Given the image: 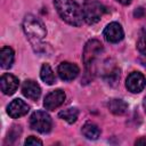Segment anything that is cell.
<instances>
[{
  "label": "cell",
  "mask_w": 146,
  "mask_h": 146,
  "mask_svg": "<svg viewBox=\"0 0 146 146\" xmlns=\"http://www.w3.org/2000/svg\"><path fill=\"white\" fill-rule=\"evenodd\" d=\"M54 5L64 22L73 26L82 25L84 21L83 11L74 0H54Z\"/></svg>",
  "instance_id": "obj_1"
},
{
  "label": "cell",
  "mask_w": 146,
  "mask_h": 146,
  "mask_svg": "<svg viewBox=\"0 0 146 146\" xmlns=\"http://www.w3.org/2000/svg\"><path fill=\"white\" fill-rule=\"evenodd\" d=\"M23 30L33 46L39 43L47 34V31H46L43 23L39 18H36L35 16H33L31 14H29L24 17Z\"/></svg>",
  "instance_id": "obj_2"
},
{
  "label": "cell",
  "mask_w": 146,
  "mask_h": 146,
  "mask_svg": "<svg viewBox=\"0 0 146 146\" xmlns=\"http://www.w3.org/2000/svg\"><path fill=\"white\" fill-rule=\"evenodd\" d=\"M82 11L84 21L88 24H95L99 22V19L106 11V8L103 3L97 0H86L83 3Z\"/></svg>",
  "instance_id": "obj_3"
},
{
  "label": "cell",
  "mask_w": 146,
  "mask_h": 146,
  "mask_svg": "<svg viewBox=\"0 0 146 146\" xmlns=\"http://www.w3.org/2000/svg\"><path fill=\"white\" fill-rule=\"evenodd\" d=\"M30 125L33 130L40 133H47L50 131L52 125L51 117L44 111H36L30 117Z\"/></svg>",
  "instance_id": "obj_4"
},
{
  "label": "cell",
  "mask_w": 146,
  "mask_h": 146,
  "mask_svg": "<svg viewBox=\"0 0 146 146\" xmlns=\"http://www.w3.org/2000/svg\"><path fill=\"white\" fill-rule=\"evenodd\" d=\"M102 52H103V44L96 39L89 40L84 46L83 55H82L83 62L86 64V67L89 68V67L94 66L96 59L98 58V56Z\"/></svg>",
  "instance_id": "obj_5"
},
{
  "label": "cell",
  "mask_w": 146,
  "mask_h": 146,
  "mask_svg": "<svg viewBox=\"0 0 146 146\" xmlns=\"http://www.w3.org/2000/svg\"><path fill=\"white\" fill-rule=\"evenodd\" d=\"M146 86V79L140 72H132L128 75L125 81V87L130 92L138 94Z\"/></svg>",
  "instance_id": "obj_6"
},
{
  "label": "cell",
  "mask_w": 146,
  "mask_h": 146,
  "mask_svg": "<svg viewBox=\"0 0 146 146\" xmlns=\"http://www.w3.org/2000/svg\"><path fill=\"white\" fill-rule=\"evenodd\" d=\"M104 36L106 39V41L111 42V43H116L119 41H121L124 36V32L122 26L116 23V22H112L110 23L105 30H104Z\"/></svg>",
  "instance_id": "obj_7"
},
{
  "label": "cell",
  "mask_w": 146,
  "mask_h": 146,
  "mask_svg": "<svg viewBox=\"0 0 146 146\" xmlns=\"http://www.w3.org/2000/svg\"><path fill=\"white\" fill-rule=\"evenodd\" d=\"M65 100V92L60 89L54 90L51 92H49L43 100V106L46 110L49 111H54L55 108L59 107Z\"/></svg>",
  "instance_id": "obj_8"
},
{
  "label": "cell",
  "mask_w": 146,
  "mask_h": 146,
  "mask_svg": "<svg viewBox=\"0 0 146 146\" xmlns=\"http://www.w3.org/2000/svg\"><path fill=\"white\" fill-rule=\"evenodd\" d=\"M29 110H30L29 105L24 100H22L19 98L14 99L7 106V113L13 119H18L21 116H24L25 114H27Z\"/></svg>",
  "instance_id": "obj_9"
},
{
  "label": "cell",
  "mask_w": 146,
  "mask_h": 146,
  "mask_svg": "<svg viewBox=\"0 0 146 146\" xmlns=\"http://www.w3.org/2000/svg\"><path fill=\"white\" fill-rule=\"evenodd\" d=\"M79 72H80V70H79L78 65H75L73 63H68V62L60 63L57 68V73H58L59 78L64 81H71L73 79H75L78 76Z\"/></svg>",
  "instance_id": "obj_10"
},
{
  "label": "cell",
  "mask_w": 146,
  "mask_h": 146,
  "mask_svg": "<svg viewBox=\"0 0 146 146\" xmlns=\"http://www.w3.org/2000/svg\"><path fill=\"white\" fill-rule=\"evenodd\" d=\"M18 83V79L10 73H5L0 78V88L5 95H13L17 90Z\"/></svg>",
  "instance_id": "obj_11"
},
{
  "label": "cell",
  "mask_w": 146,
  "mask_h": 146,
  "mask_svg": "<svg viewBox=\"0 0 146 146\" xmlns=\"http://www.w3.org/2000/svg\"><path fill=\"white\" fill-rule=\"evenodd\" d=\"M22 92L26 98H29L31 100H38L41 95V88L35 81L26 80L23 82Z\"/></svg>",
  "instance_id": "obj_12"
},
{
  "label": "cell",
  "mask_w": 146,
  "mask_h": 146,
  "mask_svg": "<svg viewBox=\"0 0 146 146\" xmlns=\"http://www.w3.org/2000/svg\"><path fill=\"white\" fill-rule=\"evenodd\" d=\"M14 63V50L10 47H2L0 50V64L2 68H10Z\"/></svg>",
  "instance_id": "obj_13"
},
{
  "label": "cell",
  "mask_w": 146,
  "mask_h": 146,
  "mask_svg": "<svg viewBox=\"0 0 146 146\" xmlns=\"http://www.w3.org/2000/svg\"><path fill=\"white\" fill-rule=\"evenodd\" d=\"M108 108L110 111L115 114V115H122L127 112L128 110V104L122 100V99H117V98H114V99H111L110 103H108Z\"/></svg>",
  "instance_id": "obj_14"
},
{
  "label": "cell",
  "mask_w": 146,
  "mask_h": 146,
  "mask_svg": "<svg viewBox=\"0 0 146 146\" xmlns=\"http://www.w3.org/2000/svg\"><path fill=\"white\" fill-rule=\"evenodd\" d=\"M81 131H82V135L86 138L91 139V140H95V139H97L100 136V130H99L98 125H96L92 122H87L82 127V130Z\"/></svg>",
  "instance_id": "obj_15"
},
{
  "label": "cell",
  "mask_w": 146,
  "mask_h": 146,
  "mask_svg": "<svg viewBox=\"0 0 146 146\" xmlns=\"http://www.w3.org/2000/svg\"><path fill=\"white\" fill-rule=\"evenodd\" d=\"M40 78H41V80H42L44 83H47V84H49V86H51V84L55 83V81H56L55 74H54V72H52V70H51V67H50L49 64H43V65L41 66V70H40Z\"/></svg>",
  "instance_id": "obj_16"
},
{
  "label": "cell",
  "mask_w": 146,
  "mask_h": 146,
  "mask_svg": "<svg viewBox=\"0 0 146 146\" xmlns=\"http://www.w3.org/2000/svg\"><path fill=\"white\" fill-rule=\"evenodd\" d=\"M58 116L66 121L67 123H74L79 116V111L75 108V107H71V108H66V110H63L59 112Z\"/></svg>",
  "instance_id": "obj_17"
},
{
  "label": "cell",
  "mask_w": 146,
  "mask_h": 146,
  "mask_svg": "<svg viewBox=\"0 0 146 146\" xmlns=\"http://www.w3.org/2000/svg\"><path fill=\"white\" fill-rule=\"evenodd\" d=\"M137 48H138V50H139L143 55L146 56V31L143 32V33L139 35L138 41H137Z\"/></svg>",
  "instance_id": "obj_18"
},
{
  "label": "cell",
  "mask_w": 146,
  "mask_h": 146,
  "mask_svg": "<svg viewBox=\"0 0 146 146\" xmlns=\"http://www.w3.org/2000/svg\"><path fill=\"white\" fill-rule=\"evenodd\" d=\"M25 145H26V146H27V145H42V141H41L40 139H38L36 137L31 136V137H29V138L25 140Z\"/></svg>",
  "instance_id": "obj_19"
},
{
  "label": "cell",
  "mask_w": 146,
  "mask_h": 146,
  "mask_svg": "<svg viewBox=\"0 0 146 146\" xmlns=\"http://www.w3.org/2000/svg\"><path fill=\"white\" fill-rule=\"evenodd\" d=\"M116 1H117L119 3H121V5H124V6H127V5H130L132 0H116Z\"/></svg>",
  "instance_id": "obj_20"
},
{
  "label": "cell",
  "mask_w": 146,
  "mask_h": 146,
  "mask_svg": "<svg viewBox=\"0 0 146 146\" xmlns=\"http://www.w3.org/2000/svg\"><path fill=\"white\" fill-rule=\"evenodd\" d=\"M143 13H144L143 8H138V10H136V11H135V16H137V17H140V16L143 15Z\"/></svg>",
  "instance_id": "obj_21"
},
{
  "label": "cell",
  "mask_w": 146,
  "mask_h": 146,
  "mask_svg": "<svg viewBox=\"0 0 146 146\" xmlns=\"http://www.w3.org/2000/svg\"><path fill=\"white\" fill-rule=\"evenodd\" d=\"M136 145H146V139H144V138L138 139V140L136 141Z\"/></svg>",
  "instance_id": "obj_22"
},
{
  "label": "cell",
  "mask_w": 146,
  "mask_h": 146,
  "mask_svg": "<svg viewBox=\"0 0 146 146\" xmlns=\"http://www.w3.org/2000/svg\"><path fill=\"white\" fill-rule=\"evenodd\" d=\"M143 105H144V108H145V112H146V97L144 98V103H143Z\"/></svg>",
  "instance_id": "obj_23"
}]
</instances>
